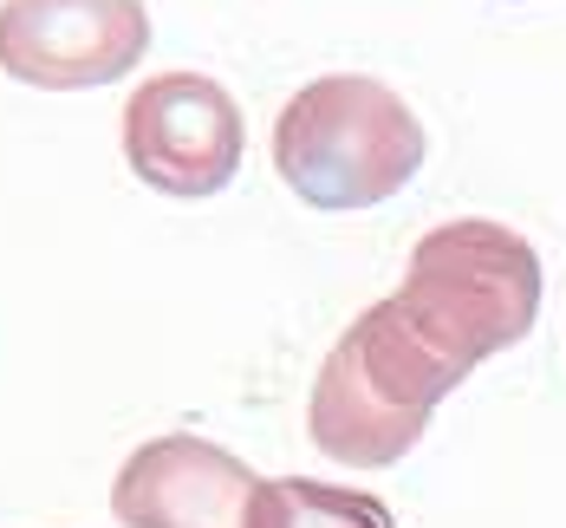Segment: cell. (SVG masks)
<instances>
[{
  "label": "cell",
  "mask_w": 566,
  "mask_h": 528,
  "mask_svg": "<svg viewBox=\"0 0 566 528\" xmlns=\"http://www.w3.org/2000/svg\"><path fill=\"white\" fill-rule=\"evenodd\" d=\"M423 117L403 105V92L365 72H326L274 117V170L306 209L326 216L378 209L423 170Z\"/></svg>",
  "instance_id": "cell-2"
},
{
  "label": "cell",
  "mask_w": 566,
  "mask_h": 528,
  "mask_svg": "<svg viewBox=\"0 0 566 528\" xmlns=\"http://www.w3.org/2000/svg\"><path fill=\"white\" fill-rule=\"evenodd\" d=\"M150 53L144 0H7L0 72L33 92H98Z\"/></svg>",
  "instance_id": "cell-5"
},
{
  "label": "cell",
  "mask_w": 566,
  "mask_h": 528,
  "mask_svg": "<svg viewBox=\"0 0 566 528\" xmlns=\"http://www.w3.org/2000/svg\"><path fill=\"white\" fill-rule=\"evenodd\" d=\"M248 157V117L209 72H157L124 105V164L157 196L202 203L234 183Z\"/></svg>",
  "instance_id": "cell-4"
},
{
  "label": "cell",
  "mask_w": 566,
  "mask_h": 528,
  "mask_svg": "<svg viewBox=\"0 0 566 528\" xmlns=\"http://www.w3.org/2000/svg\"><path fill=\"white\" fill-rule=\"evenodd\" d=\"M391 307L469 379L482 359L509 352L541 320V255L527 235L489 216L437 222L417 235Z\"/></svg>",
  "instance_id": "cell-3"
},
{
  "label": "cell",
  "mask_w": 566,
  "mask_h": 528,
  "mask_svg": "<svg viewBox=\"0 0 566 528\" xmlns=\"http://www.w3.org/2000/svg\"><path fill=\"white\" fill-rule=\"evenodd\" d=\"M261 496L268 476L196 431H170L124 457L112 516L124 528H261Z\"/></svg>",
  "instance_id": "cell-6"
},
{
  "label": "cell",
  "mask_w": 566,
  "mask_h": 528,
  "mask_svg": "<svg viewBox=\"0 0 566 528\" xmlns=\"http://www.w3.org/2000/svg\"><path fill=\"white\" fill-rule=\"evenodd\" d=\"M455 385H462V372L391 300H378L326 352L313 398H306V437L319 457H333L345 469H385L417 451L430 411Z\"/></svg>",
  "instance_id": "cell-1"
},
{
  "label": "cell",
  "mask_w": 566,
  "mask_h": 528,
  "mask_svg": "<svg viewBox=\"0 0 566 528\" xmlns=\"http://www.w3.org/2000/svg\"><path fill=\"white\" fill-rule=\"evenodd\" d=\"M261 528H397V522L365 489L286 476V483H268V496H261Z\"/></svg>",
  "instance_id": "cell-7"
}]
</instances>
